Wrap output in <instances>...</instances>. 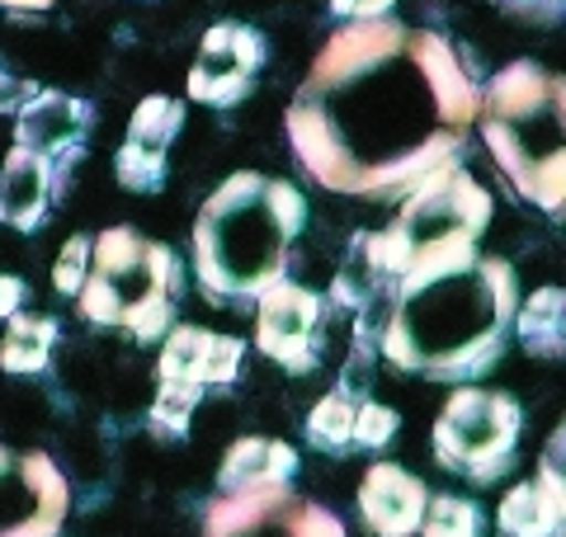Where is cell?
I'll return each mask as SVG.
<instances>
[{"mask_svg":"<svg viewBox=\"0 0 566 537\" xmlns=\"http://www.w3.org/2000/svg\"><path fill=\"white\" fill-rule=\"evenodd\" d=\"M482 85L434 29L401 20L340 24L312 57L283 133L316 185L397 199L463 156Z\"/></svg>","mask_w":566,"mask_h":537,"instance_id":"obj_1","label":"cell"},{"mask_svg":"<svg viewBox=\"0 0 566 537\" xmlns=\"http://www.w3.org/2000/svg\"><path fill=\"white\" fill-rule=\"evenodd\" d=\"M515 312L520 278L510 260L458 245L397 278L378 349L397 372L472 387L501 364Z\"/></svg>","mask_w":566,"mask_h":537,"instance_id":"obj_2","label":"cell"},{"mask_svg":"<svg viewBox=\"0 0 566 537\" xmlns=\"http://www.w3.org/2000/svg\"><path fill=\"white\" fill-rule=\"evenodd\" d=\"M307 227V199L289 179L237 170L193 218V274L212 302H260L289 274L293 241Z\"/></svg>","mask_w":566,"mask_h":537,"instance_id":"obj_3","label":"cell"},{"mask_svg":"<svg viewBox=\"0 0 566 537\" xmlns=\"http://www.w3.org/2000/svg\"><path fill=\"white\" fill-rule=\"evenodd\" d=\"M476 133L528 208L566 222V76L510 62L482 85Z\"/></svg>","mask_w":566,"mask_h":537,"instance_id":"obj_4","label":"cell"},{"mask_svg":"<svg viewBox=\"0 0 566 537\" xmlns=\"http://www.w3.org/2000/svg\"><path fill=\"white\" fill-rule=\"evenodd\" d=\"M180 288L185 264L170 245L142 236L133 227H109L91 245V268L76 293V312L99 330H118L133 335L137 345H151L175 330Z\"/></svg>","mask_w":566,"mask_h":537,"instance_id":"obj_5","label":"cell"},{"mask_svg":"<svg viewBox=\"0 0 566 537\" xmlns=\"http://www.w3.org/2000/svg\"><path fill=\"white\" fill-rule=\"evenodd\" d=\"M491 193L476 179L449 160L434 175H424L420 185L406 193V203L397 208V218L382 231H359L349 245L364 255V264L397 288L401 274H411L416 264L444 255L458 245H476L482 231L491 227Z\"/></svg>","mask_w":566,"mask_h":537,"instance_id":"obj_6","label":"cell"},{"mask_svg":"<svg viewBox=\"0 0 566 537\" xmlns=\"http://www.w3.org/2000/svg\"><path fill=\"white\" fill-rule=\"evenodd\" d=\"M520 429H524V410L515 397L458 387L430 429V453L449 476L495 486L515 462Z\"/></svg>","mask_w":566,"mask_h":537,"instance_id":"obj_7","label":"cell"},{"mask_svg":"<svg viewBox=\"0 0 566 537\" xmlns=\"http://www.w3.org/2000/svg\"><path fill=\"white\" fill-rule=\"evenodd\" d=\"M71 509L62 467L39 448L0 443V537H57Z\"/></svg>","mask_w":566,"mask_h":537,"instance_id":"obj_8","label":"cell"},{"mask_svg":"<svg viewBox=\"0 0 566 537\" xmlns=\"http://www.w3.org/2000/svg\"><path fill=\"white\" fill-rule=\"evenodd\" d=\"M203 537H349L345 524L316 499L274 491L218 495L203 514Z\"/></svg>","mask_w":566,"mask_h":537,"instance_id":"obj_9","label":"cell"},{"mask_svg":"<svg viewBox=\"0 0 566 537\" xmlns=\"http://www.w3.org/2000/svg\"><path fill=\"white\" fill-rule=\"evenodd\" d=\"M255 345L283 372H312L326 349V302L303 283L279 278L255 302Z\"/></svg>","mask_w":566,"mask_h":537,"instance_id":"obj_10","label":"cell"},{"mask_svg":"<svg viewBox=\"0 0 566 537\" xmlns=\"http://www.w3.org/2000/svg\"><path fill=\"white\" fill-rule=\"evenodd\" d=\"M264 62H270V43H264L260 29L237 24V20L212 24L199 39V52H193L189 99L208 104V109H237L251 95Z\"/></svg>","mask_w":566,"mask_h":537,"instance_id":"obj_11","label":"cell"},{"mask_svg":"<svg viewBox=\"0 0 566 537\" xmlns=\"http://www.w3.org/2000/svg\"><path fill=\"white\" fill-rule=\"evenodd\" d=\"M185 128V99L170 95H147L128 118V137L114 156V175L123 189L133 193H156L166 185V166H170V147Z\"/></svg>","mask_w":566,"mask_h":537,"instance_id":"obj_12","label":"cell"},{"mask_svg":"<svg viewBox=\"0 0 566 537\" xmlns=\"http://www.w3.org/2000/svg\"><path fill=\"white\" fill-rule=\"evenodd\" d=\"M95 128V109L66 90H33L24 99V109L14 114V147L39 151L52 166H71Z\"/></svg>","mask_w":566,"mask_h":537,"instance_id":"obj_13","label":"cell"},{"mask_svg":"<svg viewBox=\"0 0 566 537\" xmlns=\"http://www.w3.org/2000/svg\"><path fill=\"white\" fill-rule=\"evenodd\" d=\"M245 364V345L237 335H218L203 326H175L161 339V364H156V378L175 382V387H227L241 378Z\"/></svg>","mask_w":566,"mask_h":537,"instance_id":"obj_14","label":"cell"},{"mask_svg":"<svg viewBox=\"0 0 566 537\" xmlns=\"http://www.w3.org/2000/svg\"><path fill=\"white\" fill-rule=\"evenodd\" d=\"M430 491L397 462H374L359 481V514L374 537H420Z\"/></svg>","mask_w":566,"mask_h":537,"instance_id":"obj_15","label":"cell"},{"mask_svg":"<svg viewBox=\"0 0 566 537\" xmlns=\"http://www.w3.org/2000/svg\"><path fill=\"white\" fill-rule=\"evenodd\" d=\"M57 166L43 160L39 151L10 147L6 166H0V222L14 231H39L52 203V175Z\"/></svg>","mask_w":566,"mask_h":537,"instance_id":"obj_16","label":"cell"},{"mask_svg":"<svg viewBox=\"0 0 566 537\" xmlns=\"http://www.w3.org/2000/svg\"><path fill=\"white\" fill-rule=\"evenodd\" d=\"M297 472V453L283 439L270 434H251V439H237L227 448L222 467H218V491L222 495H241V491H274V486H289Z\"/></svg>","mask_w":566,"mask_h":537,"instance_id":"obj_17","label":"cell"},{"mask_svg":"<svg viewBox=\"0 0 566 537\" xmlns=\"http://www.w3.org/2000/svg\"><path fill=\"white\" fill-rule=\"evenodd\" d=\"M515 339L538 364L566 358V288H538L534 297H524L515 312Z\"/></svg>","mask_w":566,"mask_h":537,"instance_id":"obj_18","label":"cell"},{"mask_svg":"<svg viewBox=\"0 0 566 537\" xmlns=\"http://www.w3.org/2000/svg\"><path fill=\"white\" fill-rule=\"evenodd\" d=\"M495 533L501 537H566V514L557 509V499L547 495V486L534 481H520L501 495V509H495Z\"/></svg>","mask_w":566,"mask_h":537,"instance_id":"obj_19","label":"cell"},{"mask_svg":"<svg viewBox=\"0 0 566 537\" xmlns=\"http://www.w3.org/2000/svg\"><path fill=\"white\" fill-rule=\"evenodd\" d=\"M52 349H57V320L14 312L0 335V364L6 372H43Z\"/></svg>","mask_w":566,"mask_h":537,"instance_id":"obj_20","label":"cell"},{"mask_svg":"<svg viewBox=\"0 0 566 537\" xmlns=\"http://www.w3.org/2000/svg\"><path fill=\"white\" fill-rule=\"evenodd\" d=\"M354 415H359V397H354L349 387L326 391L307 415V443L316 453H331V457L354 453Z\"/></svg>","mask_w":566,"mask_h":537,"instance_id":"obj_21","label":"cell"},{"mask_svg":"<svg viewBox=\"0 0 566 537\" xmlns=\"http://www.w3.org/2000/svg\"><path fill=\"white\" fill-rule=\"evenodd\" d=\"M420 537H482V509L463 495H430Z\"/></svg>","mask_w":566,"mask_h":537,"instance_id":"obj_22","label":"cell"},{"mask_svg":"<svg viewBox=\"0 0 566 537\" xmlns=\"http://www.w3.org/2000/svg\"><path fill=\"white\" fill-rule=\"evenodd\" d=\"M199 401H203V391L161 382V391H156V401H151V410H147L151 434H161V439H185L193 410H199Z\"/></svg>","mask_w":566,"mask_h":537,"instance_id":"obj_23","label":"cell"},{"mask_svg":"<svg viewBox=\"0 0 566 537\" xmlns=\"http://www.w3.org/2000/svg\"><path fill=\"white\" fill-rule=\"evenodd\" d=\"M397 410H387L382 401H359V415H354V448H364V453H378L397 439Z\"/></svg>","mask_w":566,"mask_h":537,"instance_id":"obj_24","label":"cell"},{"mask_svg":"<svg viewBox=\"0 0 566 537\" xmlns=\"http://www.w3.org/2000/svg\"><path fill=\"white\" fill-rule=\"evenodd\" d=\"M91 236H71L62 250H57V264H52V288L62 297H76L81 283H85V268H91Z\"/></svg>","mask_w":566,"mask_h":537,"instance_id":"obj_25","label":"cell"},{"mask_svg":"<svg viewBox=\"0 0 566 537\" xmlns=\"http://www.w3.org/2000/svg\"><path fill=\"white\" fill-rule=\"evenodd\" d=\"M538 481L547 486V495L557 499V509L566 514V415L553 429V439H547L543 457H538Z\"/></svg>","mask_w":566,"mask_h":537,"instance_id":"obj_26","label":"cell"},{"mask_svg":"<svg viewBox=\"0 0 566 537\" xmlns=\"http://www.w3.org/2000/svg\"><path fill=\"white\" fill-rule=\"evenodd\" d=\"M505 14L515 20L534 24V29H547V24H566V0H495Z\"/></svg>","mask_w":566,"mask_h":537,"instance_id":"obj_27","label":"cell"},{"mask_svg":"<svg viewBox=\"0 0 566 537\" xmlns=\"http://www.w3.org/2000/svg\"><path fill=\"white\" fill-rule=\"evenodd\" d=\"M397 0H331V14L345 24H368V20H387Z\"/></svg>","mask_w":566,"mask_h":537,"instance_id":"obj_28","label":"cell"},{"mask_svg":"<svg viewBox=\"0 0 566 537\" xmlns=\"http://www.w3.org/2000/svg\"><path fill=\"white\" fill-rule=\"evenodd\" d=\"M20 95H33V85H24V81H14L6 66H0V109H14L20 114L24 109V99Z\"/></svg>","mask_w":566,"mask_h":537,"instance_id":"obj_29","label":"cell"},{"mask_svg":"<svg viewBox=\"0 0 566 537\" xmlns=\"http://www.w3.org/2000/svg\"><path fill=\"white\" fill-rule=\"evenodd\" d=\"M24 307V278H14V274H0V316H14Z\"/></svg>","mask_w":566,"mask_h":537,"instance_id":"obj_30","label":"cell"},{"mask_svg":"<svg viewBox=\"0 0 566 537\" xmlns=\"http://www.w3.org/2000/svg\"><path fill=\"white\" fill-rule=\"evenodd\" d=\"M52 6H57V0H0V10H14V14H43Z\"/></svg>","mask_w":566,"mask_h":537,"instance_id":"obj_31","label":"cell"}]
</instances>
